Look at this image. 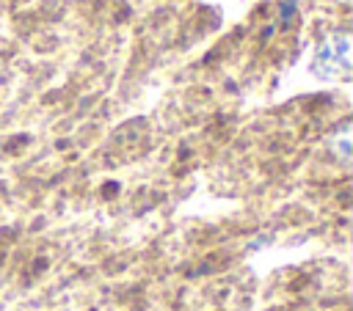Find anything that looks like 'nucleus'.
<instances>
[{
  "label": "nucleus",
  "mask_w": 353,
  "mask_h": 311,
  "mask_svg": "<svg viewBox=\"0 0 353 311\" xmlns=\"http://www.w3.org/2000/svg\"><path fill=\"white\" fill-rule=\"evenodd\" d=\"M339 3H350V0H339Z\"/></svg>",
  "instance_id": "f03ea898"
},
{
  "label": "nucleus",
  "mask_w": 353,
  "mask_h": 311,
  "mask_svg": "<svg viewBox=\"0 0 353 311\" xmlns=\"http://www.w3.org/2000/svg\"><path fill=\"white\" fill-rule=\"evenodd\" d=\"M350 33L339 30L323 39L314 55V72L323 77H347L350 74Z\"/></svg>",
  "instance_id": "f257e3e1"
}]
</instances>
